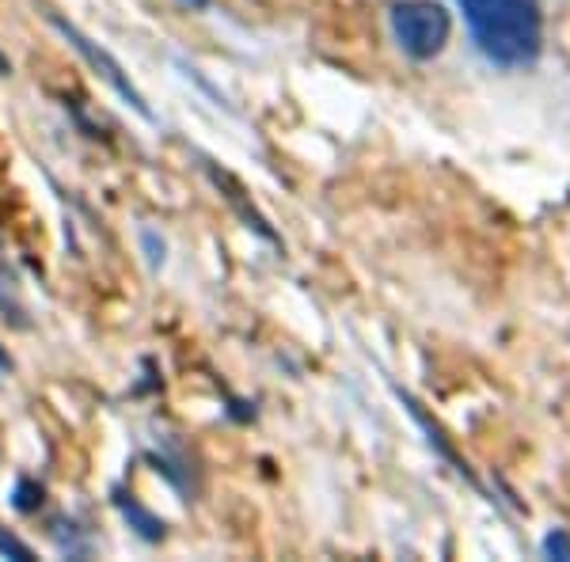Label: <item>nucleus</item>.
Instances as JSON below:
<instances>
[{
    "label": "nucleus",
    "instance_id": "obj_1",
    "mask_svg": "<svg viewBox=\"0 0 570 562\" xmlns=\"http://www.w3.org/2000/svg\"><path fill=\"white\" fill-rule=\"evenodd\" d=\"M468 27L487 61L502 69L536 61L540 54V8L536 0H460Z\"/></svg>",
    "mask_w": 570,
    "mask_h": 562
},
{
    "label": "nucleus",
    "instance_id": "obj_2",
    "mask_svg": "<svg viewBox=\"0 0 570 562\" xmlns=\"http://www.w3.org/2000/svg\"><path fill=\"white\" fill-rule=\"evenodd\" d=\"M392 35L407 57L429 61L449 43L452 15L437 0H403V4L392 8Z\"/></svg>",
    "mask_w": 570,
    "mask_h": 562
},
{
    "label": "nucleus",
    "instance_id": "obj_3",
    "mask_svg": "<svg viewBox=\"0 0 570 562\" xmlns=\"http://www.w3.org/2000/svg\"><path fill=\"white\" fill-rule=\"evenodd\" d=\"M49 23H54V31H57V35H62V38H65V43H69L72 49H77V54H80V57H85V61H88V65H92V69L99 72V77H103V80H107V85H111V88H114V92H119L122 99H126V103H130V106H134V111H137V114H142V119H153V111H148L145 95H142V92H137V88H134V85H130V77H126V72H122V65H119V61H114V57H111V54H107V49H103V46H96V43H92V38H88V35H85V31H80V27H72V23H69V20H62V15H54V12H49Z\"/></svg>",
    "mask_w": 570,
    "mask_h": 562
},
{
    "label": "nucleus",
    "instance_id": "obj_4",
    "mask_svg": "<svg viewBox=\"0 0 570 562\" xmlns=\"http://www.w3.org/2000/svg\"><path fill=\"white\" fill-rule=\"evenodd\" d=\"M119 506H122V514L134 520V528L145 536V540H160V536H164V520H156L153 514H145V509L137 506L134 498L126 502V494H119Z\"/></svg>",
    "mask_w": 570,
    "mask_h": 562
},
{
    "label": "nucleus",
    "instance_id": "obj_5",
    "mask_svg": "<svg viewBox=\"0 0 570 562\" xmlns=\"http://www.w3.org/2000/svg\"><path fill=\"white\" fill-rule=\"evenodd\" d=\"M544 555L548 559H563L570 562V536L563 528H556V532H548V540H544Z\"/></svg>",
    "mask_w": 570,
    "mask_h": 562
},
{
    "label": "nucleus",
    "instance_id": "obj_6",
    "mask_svg": "<svg viewBox=\"0 0 570 562\" xmlns=\"http://www.w3.org/2000/svg\"><path fill=\"white\" fill-rule=\"evenodd\" d=\"M38 502H43V491H35L31 483H20V498H15V506H20V509H35Z\"/></svg>",
    "mask_w": 570,
    "mask_h": 562
},
{
    "label": "nucleus",
    "instance_id": "obj_7",
    "mask_svg": "<svg viewBox=\"0 0 570 562\" xmlns=\"http://www.w3.org/2000/svg\"><path fill=\"white\" fill-rule=\"evenodd\" d=\"M0 551L12 559H31V548H23V543L12 540V536H0Z\"/></svg>",
    "mask_w": 570,
    "mask_h": 562
},
{
    "label": "nucleus",
    "instance_id": "obj_8",
    "mask_svg": "<svg viewBox=\"0 0 570 562\" xmlns=\"http://www.w3.org/2000/svg\"><path fill=\"white\" fill-rule=\"evenodd\" d=\"M183 4H190V8H205L210 0H183Z\"/></svg>",
    "mask_w": 570,
    "mask_h": 562
},
{
    "label": "nucleus",
    "instance_id": "obj_9",
    "mask_svg": "<svg viewBox=\"0 0 570 562\" xmlns=\"http://www.w3.org/2000/svg\"><path fill=\"white\" fill-rule=\"evenodd\" d=\"M0 369H8V353L4 350H0Z\"/></svg>",
    "mask_w": 570,
    "mask_h": 562
}]
</instances>
